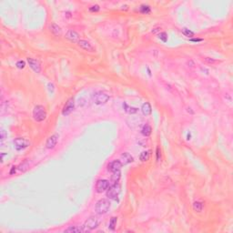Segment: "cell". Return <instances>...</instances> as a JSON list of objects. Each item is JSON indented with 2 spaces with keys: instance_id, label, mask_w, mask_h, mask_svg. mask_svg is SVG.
<instances>
[{
  "instance_id": "cell-1",
  "label": "cell",
  "mask_w": 233,
  "mask_h": 233,
  "mask_svg": "<svg viewBox=\"0 0 233 233\" xmlns=\"http://www.w3.org/2000/svg\"><path fill=\"white\" fill-rule=\"evenodd\" d=\"M110 209V201L107 199H99L96 206H95V210H96L97 214L103 215L106 214Z\"/></svg>"
},
{
  "instance_id": "cell-2",
  "label": "cell",
  "mask_w": 233,
  "mask_h": 233,
  "mask_svg": "<svg viewBox=\"0 0 233 233\" xmlns=\"http://www.w3.org/2000/svg\"><path fill=\"white\" fill-rule=\"evenodd\" d=\"M33 118L38 122L44 121L46 119V111L45 108L41 105L36 106L33 109Z\"/></svg>"
},
{
  "instance_id": "cell-3",
  "label": "cell",
  "mask_w": 233,
  "mask_h": 233,
  "mask_svg": "<svg viewBox=\"0 0 233 233\" xmlns=\"http://www.w3.org/2000/svg\"><path fill=\"white\" fill-rule=\"evenodd\" d=\"M99 224V220L98 217L96 216H91L90 218H88L82 227L83 231H91L93 230H95L96 228L98 226Z\"/></svg>"
},
{
  "instance_id": "cell-4",
  "label": "cell",
  "mask_w": 233,
  "mask_h": 233,
  "mask_svg": "<svg viewBox=\"0 0 233 233\" xmlns=\"http://www.w3.org/2000/svg\"><path fill=\"white\" fill-rule=\"evenodd\" d=\"M93 101L97 105H104L109 100V96L103 91H97L93 95Z\"/></svg>"
},
{
  "instance_id": "cell-5",
  "label": "cell",
  "mask_w": 233,
  "mask_h": 233,
  "mask_svg": "<svg viewBox=\"0 0 233 233\" xmlns=\"http://www.w3.org/2000/svg\"><path fill=\"white\" fill-rule=\"evenodd\" d=\"M119 192H120V187L118 184H114V185L109 186V188L107 189V193H106V195H107V197L108 199L116 200V199H118L119 195Z\"/></svg>"
},
{
  "instance_id": "cell-6",
  "label": "cell",
  "mask_w": 233,
  "mask_h": 233,
  "mask_svg": "<svg viewBox=\"0 0 233 233\" xmlns=\"http://www.w3.org/2000/svg\"><path fill=\"white\" fill-rule=\"evenodd\" d=\"M13 144H14V147L18 151H20V150H23L25 149H26L28 146H29V141L26 140V139H23V137H18V139H15L14 141H13Z\"/></svg>"
},
{
  "instance_id": "cell-7",
  "label": "cell",
  "mask_w": 233,
  "mask_h": 233,
  "mask_svg": "<svg viewBox=\"0 0 233 233\" xmlns=\"http://www.w3.org/2000/svg\"><path fill=\"white\" fill-rule=\"evenodd\" d=\"M74 108H75V98H70L66 102L64 108L62 110V114L64 116H68L73 112Z\"/></svg>"
},
{
  "instance_id": "cell-8",
  "label": "cell",
  "mask_w": 233,
  "mask_h": 233,
  "mask_svg": "<svg viewBox=\"0 0 233 233\" xmlns=\"http://www.w3.org/2000/svg\"><path fill=\"white\" fill-rule=\"evenodd\" d=\"M108 188H109V182L107 179H99L96 184V189H97V192L98 193H102L106 191Z\"/></svg>"
},
{
  "instance_id": "cell-9",
  "label": "cell",
  "mask_w": 233,
  "mask_h": 233,
  "mask_svg": "<svg viewBox=\"0 0 233 233\" xmlns=\"http://www.w3.org/2000/svg\"><path fill=\"white\" fill-rule=\"evenodd\" d=\"M28 62L29 64V67L32 68L33 71L36 72V73H40L41 71V66H40V63L38 62V60L35 59V58H32V57H28Z\"/></svg>"
},
{
  "instance_id": "cell-10",
  "label": "cell",
  "mask_w": 233,
  "mask_h": 233,
  "mask_svg": "<svg viewBox=\"0 0 233 233\" xmlns=\"http://www.w3.org/2000/svg\"><path fill=\"white\" fill-rule=\"evenodd\" d=\"M66 38L67 40H69L70 42L76 43V42L79 41V35H78V33L76 32L75 30L69 29V30H67V33H66Z\"/></svg>"
},
{
  "instance_id": "cell-11",
  "label": "cell",
  "mask_w": 233,
  "mask_h": 233,
  "mask_svg": "<svg viewBox=\"0 0 233 233\" xmlns=\"http://www.w3.org/2000/svg\"><path fill=\"white\" fill-rule=\"evenodd\" d=\"M58 141V135L57 134H54L52 135L51 137H49L48 139L46 140V147L48 149H54L56 147L57 143Z\"/></svg>"
},
{
  "instance_id": "cell-12",
  "label": "cell",
  "mask_w": 233,
  "mask_h": 233,
  "mask_svg": "<svg viewBox=\"0 0 233 233\" xmlns=\"http://www.w3.org/2000/svg\"><path fill=\"white\" fill-rule=\"evenodd\" d=\"M77 45L81 47L82 49L86 50V51H90V52H93L95 51L94 47L92 46V45L89 43L88 41L85 40V39H80L78 42H77Z\"/></svg>"
},
{
  "instance_id": "cell-13",
  "label": "cell",
  "mask_w": 233,
  "mask_h": 233,
  "mask_svg": "<svg viewBox=\"0 0 233 233\" xmlns=\"http://www.w3.org/2000/svg\"><path fill=\"white\" fill-rule=\"evenodd\" d=\"M121 167H122V163L120 162V160H114L108 164V169L111 172H115V171L120 170Z\"/></svg>"
},
{
  "instance_id": "cell-14",
  "label": "cell",
  "mask_w": 233,
  "mask_h": 233,
  "mask_svg": "<svg viewBox=\"0 0 233 233\" xmlns=\"http://www.w3.org/2000/svg\"><path fill=\"white\" fill-rule=\"evenodd\" d=\"M120 162L122 163V165H127V164H129L131 162H133L134 161V158L133 157H132L129 153L128 152H125L123 153L122 155H121L120 157Z\"/></svg>"
},
{
  "instance_id": "cell-15",
  "label": "cell",
  "mask_w": 233,
  "mask_h": 233,
  "mask_svg": "<svg viewBox=\"0 0 233 233\" xmlns=\"http://www.w3.org/2000/svg\"><path fill=\"white\" fill-rule=\"evenodd\" d=\"M141 111L144 116H149L152 112V108H151L150 104L149 102H146L143 104L141 107Z\"/></svg>"
},
{
  "instance_id": "cell-16",
  "label": "cell",
  "mask_w": 233,
  "mask_h": 233,
  "mask_svg": "<svg viewBox=\"0 0 233 233\" xmlns=\"http://www.w3.org/2000/svg\"><path fill=\"white\" fill-rule=\"evenodd\" d=\"M49 28H50V31L51 32L54 34L55 36H60L62 34V29L59 26H57V24L55 23H52L49 26Z\"/></svg>"
},
{
  "instance_id": "cell-17",
  "label": "cell",
  "mask_w": 233,
  "mask_h": 233,
  "mask_svg": "<svg viewBox=\"0 0 233 233\" xmlns=\"http://www.w3.org/2000/svg\"><path fill=\"white\" fill-rule=\"evenodd\" d=\"M151 132H152V129H151V127L149 125L146 124V125H144L142 127L141 133L144 137H149L151 135Z\"/></svg>"
},
{
  "instance_id": "cell-18",
  "label": "cell",
  "mask_w": 233,
  "mask_h": 233,
  "mask_svg": "<svg viewBox=\"0 0 233 233\" xmlns=\"http://www.w3.org/2000/svg\"><path fill=\"white\" fill-rule=\"evenodd\" d=\"M64 232H69V233H72V232H75V233H78V232H84L83 231V229L80 227H77V226H70L68 227L67 230H65Z\"/></svg>"
},
{
  "instance_id": "cell-19",
  "label": "cell",
  "mask_w": 233,
  "mask_h": 233,
  "mask_svg": "<svg viewBox=\"0 0 233 233\" xmlns=\"http://www.w3.org/2000/svg\"><path fill=\"white\" fill-rule=\"evenodd\" d=\"M112 173H113V175L111 176V182H112V185L118 184L119 178H120V170L115 171V172H112Z\"/></svg>"
},
{
  "instance_id": "cell-20",
  "label": "cell",
  "mask_w": 233,
  "mask_h": 233,
  "mask_svg": "<svg viewBox=\"0 0 233 233\" xmlns=\"http://www.w3.org/2000/svg\"><path fill=\"white\" fill-rule=\"evenodd\" d=\"M123 108L125 109V111L127 113L129 114H135L137 112V108H132V107H129V106L127 104V103H124L123 104Z\"/></svg>"
},
{
  "instance_id": "cell-21",
  "label": "cell",
  "mask_w": 233,
  "mask_h": 233,
  "mask_svg": "<svg viewBox=\"0 0 233 233\" xmlns=\"http://www.w3.org/2000/svg\"><path fill=\"white\" fill-rule=\"evenodd\" d=\"M150 158V151H143L141 152V154L139 156V160L142 162H146L149 160Z\"/></svg>"
},
{
  "instance_id": "cell-22",
  "label": "cell",
  "mask_w": 233,
  "mask_h": 233,
  "mask_svg": "<svg viewBox=\"0 0 233 233\" xmlns=\"http://www.w3.org/2000/svg\"><path fill=\"white\" fill-rule=\"evenodd\" d=\"M203 209V203L200 202V201H195L193 203V209L197 212H200Z\"/></svg>"
},
{
  "instance_id": "cell-23",
  "label": "cell",
  "mask_w": 233,
  "mask_h": 233,
  "mask_svg": "<svg viewBox=\"0 0 233 233\" xmlns=\"http://www.w3.org/2000/svg\"><path fill=\"white\" fill-rule=\"evenodd\" d=\"M139 12L142 14H149L150 12V7L147 5H142L139 7Z\"/></svg>"
},
{
  "instance_id": "cell-24",
  "label": "cell",
  "mask_w": 233,
  "mask_h": 233,
  "mask_svg": "<svg viewBox=\"0 0 233 233\" xmlns=\"http://www.w3.org/2000/svg\"><path fill=\"white\" fill-rule=\"evenodd\" d=\"M116 221H118V219H116V217H113V218H111V220L109 221V229L111 230H115V227L116 225Z\"/></svg>"
},
{
  "instance_id": "cell-25",
  "label": "cell",
  "mask_w": 233,
  "mask_h": 233,
  "mask_svg": "<svg viewBox=\"0 0 233 233\" xmlns=\"http://www.w3.org/2000/svg\"><path fill=\"white\" fill-rule=\"evenodd\" d=\"M181 32H182L183 35H185L186 36H189V38H191V36H194V32H192L191 30H189L188 28H182Z\"/></svg>"
},
{
  "instance_id": "cell-26",
  "label": "cell",
  "mask_w": 233,
  "mask_h": 233,
  "mask_svg": "<svg viewBox=\"0 0 233 233\" xmlns=\"http://www.w3.org/2000/svg\"><path fill=\"white\" fill-rule=\"evenodd\" d=\"M28 161H26V162H24V163H22L21 164V165L18 167V169L20 171H25V170H26V169H28Z\"/></svg>"
},
{
  "instance_id": "cell-27",
  "label": "cell",
  "mask_w": 233,
  "mask_h": 233,
  "mask_svg": "<svg viewBox=\"0 0 233 233\" xmlns=\"http://www.w3.org/2000/svg\"><path fill=\"white\" fill-rule=\"evenodd\" d=\"M158 38H160V40H162L163 42H167V40H168V35L165 32L160 33V34H158Z\"/></svg>"
},
{
  "instance_id": "cell-28",
  "label": "cell",
  "mask_w": 233,
  "mask_h": 233,
  "mask_svg": "<svg viewBox=\"0 0 233 233\" xmlns=\"http://www.w3.org/2000/svg\"><path fill=\"white\" fill-rule=\"evenodd\" d=\"M15 66H17V67L19 68V69H23V68L25 67V66H26V63L23 60H19V61L17 62V65H15Z\"/></svg>"
},
{
  "instance_id": "cell-29",
  "label": "cell",
  "mask_w": 233,
  "mask_h": 233,
  "mask_svg": "<svg viewBox=\"0 0 233 233\" xmlns=\"http://www.w3.org/2000/svg\"><path fill=\"white\" fill-rule=\"evenodd\" d=\"M99 9H100V7H99L98 5H95V6H92V7H89V11H90V12H98V11H99Z\"/></svg>"
},
{
  "instance_id": "cell-30",
  "label": "cell",
  "mask_w": 233,
  "mask_h": 233,
  "mask_svg": "<svg viewBox=\"0 0 233 233\" xmlns=\"http://www.w3.org/2000/svg\"><path fill=\"white\" fill-rule=\"evenodd\" d=\"M203 60H205L207 63H209V64H214V63L217 62V60L212 59V58H210V57H204Z\"/></svg>"
},
{
  "instance_id": "cell-31",
  "label": "cell",
  "mask_w": 233,
  "mask_h": 233,
  "mask_svg": "<svg viewBox=\"0 0 233 233\" xmlns=\"http://www.w3.org/2000/svg\"><path fill=\"white\" fill-rule=\"evenodd\" d=\"M161 158V154H160V147H157V160L160 161Z\"/></svg>"
},
{
  "instance_id": "cell-32",
  "label": "cell",
  "mask_w": 233,
  "mask_h": 233,
  "mask_svg": "<svg viewBox=\"0 0 233 233\" xmlns=\"http://www.w3.org/2000/svg\"><path fill=\"white\" fill-rule=\"evenodd\" d=\"M7 136V133H6V131H5L4 129H2V130H1V137H1V141H3L5 139H6Z\"/></svg>"
},
{
  "instance_id": "cell-33",
  "label": "cell",
  "mask_w": 233,
  "mask_h": 233,
  "mask_svg": "<svg viewBox=\"0 0 233 233\" xmlns=\"http://www.w3.org/2000/svg\"><path fill=\"white\" fill-rule=\"evenodd\" d=\"M190 41H192V42H200V41H202V39H200V38H193V39H190Z\"/></svg>"
},
{
  "instance_id": "cell-34",
  "label": "cell",
  "mask_w": 233,
  "mask_h": 233,
  "mask_svg": "<svg viewBox=\"0 0 233 233\" xmlns=\"http://www.w3.org/2000/svg\"><path fill=\"white\" fill-rule=\"evenodd\" d=\"M15 168H17V167H13V168H12L11 171H10V174H14V172H15V169H17Z\"/></svg>"
},
{
  "instance_id": "cell-35",
  "label": "cell",
  "mask_w": 233,
  "mask_h": 233,
  "mask_svg": "<svg viewBox=\"0 0 233 233\" xmlns=\"http://www.w3.org/2000/svg\"><path fill=\"white\" fill-rule=\"evenodd\" d=\"M158 31H160V28H155L154 30H152V33H154V34H155V33L158 32Z\"/></svg>"
}]
</instances>
